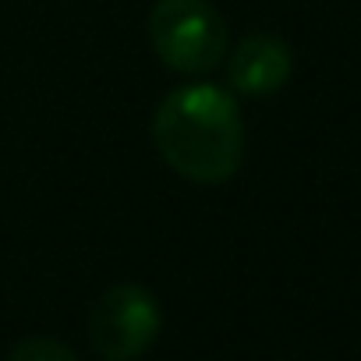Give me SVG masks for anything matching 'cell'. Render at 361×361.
Returning a JSON list of instances; mask_svg holds the SVG:
<instances>
[{"instance_id": "2", "label": "cell", "mask_w": 361, "mask_h": 361, "mask_svg": "<svg viewBox=\"0 0 361 361\" xmlns=\"http://www.w3.org/2000/svg\"><path fill=\"white\" fill-rule=\"evenodd\" d=\"M149 43L177 75H209L227 54V22L209 0H156Z\"/></svg>"}, {"instance_id": "1", "label": "cell", "mask_w": 361, "mask_h": 361, "mask_svg": "<svg viewBox=\"0 0 361 361\" xmlns=\"http://www.w3.org/2000/svg\"><path fill=\"white\" fill-rule=\"evenodd\" d=\"M152 142L166 166L192 185H224L245 159V117L216 85H180L152 117Z\"/></svg>"}, {"instance_id": "5", "label": "cell", "mask_w": 361, "mask_h": 361, "mask_svg": "<svg viewBox=\"0 0 361 361\" xmlns=\"http://www.w3.org/2000/svg\"><path fill=\"white\" fill-rule=\"evenodd\" d=\"M8 361H78V354L57 336H25L8 350Z\"/></svg>"}, {"instance_id": "3", "label": "cell", "mask_w": 361, "mask_h": 361, "mask_svg": "<svg viewBox=\"0 0 361 361\" xmlns=\"http://www.w3.org/2000/svg\"><path fill=\"white\" fill-rule=\"evenodd\" d=\"M159 301L138 283L110 287L89 312V340L103 361H138L159 336Z\"/></svg>"}, {"instance_id": "4", "label": "cell", "mask_w": 361, "mask_h": 361, "mask_svg": "<svg viewBox=\"0 0 361 361\" xmlns=\"http://www.w3.org/2000/svg\"><path fill=\"white\" fill-rule=\"evenodd\" d=\"M290 68H294L290 47L280 36L255 32V36H245L238 50L231 54L227 78L241 96H269L287 85Z\"/></svg>"}]
</instances>
